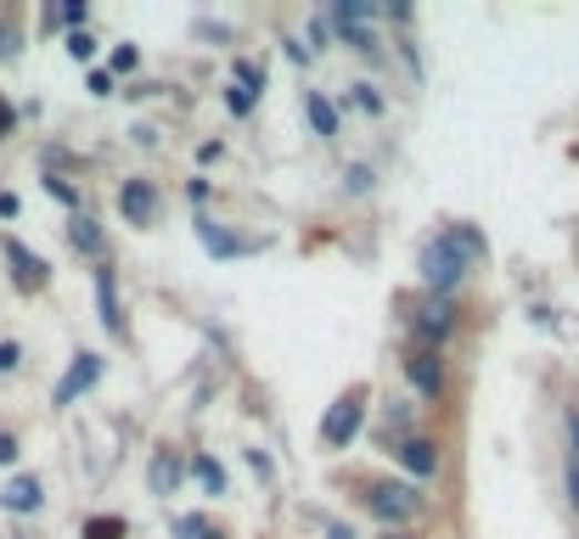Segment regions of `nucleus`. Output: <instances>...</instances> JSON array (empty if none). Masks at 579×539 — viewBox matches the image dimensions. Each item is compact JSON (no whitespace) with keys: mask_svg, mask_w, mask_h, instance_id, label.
Segmentation results:
<instances>
[{"mask_svg":"<svg viewBox=\"0 0 579 539\" xmlns=\"http://www.w3.org/2000/svg\"><path fill=\"white\" fill-rule=\"evenodd\" d=\"M568 438H573V461H579V416H568Z\"/></svg>","mask_w":579,"mask_h":539,"instance_id":"38","label":"nucleus"},{"mask_svg":"<svg viewBox=\"0 0 579 539\" xmlns=\"http://www.w3.org/2000/svg\"><path fill=\"white\" fill-rule=\"evenodd\" d=\"M45 192H51V197H57V203H68V209H73V214H79V192H73V186H68V180H62V174H45Z\"/></svg>","mask_w":579,"mask_h":539,"instance_id":"24","label":"nucleus"},{"mask_svg":"<svg viewBox=\"0 0 579 539\" xmlns=\"http://www.w3.org/2000/svg\"><path fill=\"white\" fill-rule=\"evenodd\" d=\"M130 528H124V517H91L85 522V539H124Z\"/></svg>","mask_w":579,"mask_h":539,"instance_id":"20","label":"nucleus"},{"mask_svg":"<svg viewBox=\"0 0 579 539\" xmlns=\"http://www.w3.org/2000/svg\"><path fill=\"white\" fill-rule=\"evenodd\" d=\"M12 130H18V113H12L7 102H0V135H12Z\"/></svg>","mask_w":579,"mask_h":539,"instance_id":"34","label":"nucleus"},{"mask_svg":"<svg viewBox=\"0 0 579 539\" xmlns=\"http://www.w3.org/2000/svg\"><path fill=\"white\" fill-rule=\"evenodd\" d=\"M388 539H405V533H388Z\"/></svg>","mask_w":579,"mask_h":539,"instance_id":"39","label":"nucleus"},{"mask_svg":"<svg viewBox=\"0 0 579 539\" xmlns=\"http://www.w3.org/2000/svg\"><path fill=\"white\" fill-rule=\"evenodd\" d=\"M96 309H102V326L113 337H124V309H119V276H113V264H96Z\"/></svg>","mask_w":579,"mask_h":539,"instance_id":"9","label":"nucleus"},{"mask_svg":"<svg viewBox=\"0 0 579 539\" xmlns=\"http://www.w3.org/2000/svg\"><path fill=\"white\" fill-rule=\"evenodd\" d=\"M394 456L410 478H423V484L439 478V444L434 438H405V444H394Z\"/></svg>","mask_w":579,"mask_h":539,"instance_id":"7","label":"nucleus"},{"mask_svg":"<svg viewBox=\"0 0 579 539\" xmlns=\"http://www.w3.org/2000/svg\"><path fill=\"white\" fill-rule=\"evenodd\" d=\"M417 270H423V287H428L434 298H450V293L461 287V276H467V264H461L445 242H428V247L417 253Z\"/></svg>","mask_w":579,"mask_h":539,"instance_id":"2","label":"nucleus"},{"mask_svg":"<svg viewBox=\"0 0 579 539\" xmlns=\"http://www.w3.org/2000/svg\"><path fill=\"white\" fill-rule=\"evenodd\" d=\"M568 506L579 511V461L573 456H568Z\"/></svg>","mask_w":579,"mask_h":539,"instance_id":"30","label":"nucleus"},{"mask_svg":"<svg viewBox=\"0 0 579 539\" xmlns=\"http://www.w3.org/2000/svg\"><path fill=\"white\" fill-rule=\"evenodd\" d=\"M7 264H12V276H18L23 293H40V287L51 282V264H45L40 253H29L18 236H7Z\"/></svg>","mask_w":579,"mask_h":539,"instance_id":"5","label":"nucleus"},{"mask_svg":"<svg viewBox=\"0 0 579 539\" xmlns=\"http://www.w3.org/2000/svg\"><path fill=\"white\" fill-rule=\"evenodd\" d=\"M192 478H197L203 495H214V500L225 495V467H220L214 456H192Z\"/></svg>","mask_w":579,"mask_h":539,"instance_id":"17","label":"nucleus"},{"mask_svg":"<svg viewBox=\"0 0 579 539\" xmlns=\"http://www.w3.org/2000/svg\"><path fill=\"white\" fill-rule=\"evenodd\" d=\"M12 461H18V438L0 433V467H12Z\"/></svg>","mask_w":579,"mask_h":539,"instance_id":"31","label":"nucleus"},{"mask_svg":"<svg viewBox=\"0 0 579 539\" xmlns=\"http://www.w3.org/2000/svg\"><path fill=\"white\" fill-rule=\"evenodd\" d=\"M96 377H102V354L79 348V354H73V366L62 372V383L51 388V405H57V410H68L79 394H91V388H96Z\"/></svg>","mask_w":579,"mask_h":539,"instance_id":"4","label":"nucleus"},{"mask_svg":"<svg viewBox=\"0 0 579 539\" xmlns=\"http://www.w3.org/2000/svg\"><path fill=\"white\" fill-rule=\"evenodd\" d=\"M405 377H410V388H417L423 399H439L445 394V366H439V354L434 348H417L405 359Z\"/></svg>","mask_w":579,"mask_h":539,"instance_id":"6","label":"nucleus"},{"mask_svg":"<svg viewBox=\"0 0 579 539\" xmlns=\"http://www.w3.org/2000/svg\"><path fill=\"white\" fill-rule=\"evenodd\" d=\"M355 102H360L366 113H383V96H377V84H355Z\"/></svg>","mask_w":579,"mask_h":539,"instance_id":"27","label":"nucleus"},{"mask_svg":"<svg viewBox=\"0 0 579 539\" xmlns=\"http://www.w3.org/2000/svg\"><path fill=\"white\" fill-rule=\"evenodd\" d=\"M247 467H254L260 478H271V456H265V449H247Z\"/></svg>","mask_w":579,"mask_h":539,"instance_id":"33","label":"nucleus"},{"mask_svg":"<svg viewBox=\"0 0 579 539\" xmlns=\"http://www.w3.org/2000/svg\"><path fill=\"white\" fill-rule=\"evenodd\" d=\"M366 18H372L366 0H333V23H366Z\"/></svg>","mask_w":579,"mask_h":539,"instance_id":"21","label":"nucleus"},{"mask_svg":"<svg viewBox=\"0 0 579 539\" xmlns=\"http://www.w3.org/2000/svg\"><path fill=\"white\" fill-rule=\"evenodd\" d=\"M225 108H231L236 119H247V113H254V96H247L242 84H231V90H225Z\"/></svg>","mask_w":579,"mask_h":539,"instance_id":"25","label":"nucleus"},{"mask_svg":"<svg viewBox=\"0 0 579 539\" xmlns=\"http://www.w3.org/2000/svg\"><path fill=\"white\" fill-rule=\"evenodd\" d=\"M304 113H309L315 135H338V113H333V102H326L321 90H304Z\"/></svg>","mask_w":579,"mask_h":539,"instance_id":"16","label":"nucleus"},{"mask_svg":"<svg viewBox=\"0 0 579 539\" xmlns=\"http://www.w3.org/2000/svg\"><path fill=\"white\" fill-rule=\"evenodd\" d=\"M85 18H91V12H85V0H68L62 12H45V23H51V29H57V23H73V29H85Z\"/></svg>","mask_w":579,"mask_h":539,"instance_id":"22","label":"nucleus"},{"mask_svg":"<svg viewBox=\"0 0 579 539\" xmlns=\"http://www.w3.org/2000/svg\"><path fill=\"white\" fill-rule=\"evenodd\" d=\"M12 51H18V34H12L7 23H0V57H12Z\"/></svg>","mask_w":579,"mask_h":539,"instance_id":"35","label":"nucleus"},{"mask_svg":"<svg viewBox=\"0 0 579 539\" xmlns=\"http://www.w3.org/2000/svg\"><path fill=\"white\" fill-rule=\"evenodd\" d=\"M18 359H23V348H18V343H0V377L18 372Z\"/></svg>","mask_w":579,"mask_h":539,"instance_id":"29","label":"nucleus"},{"mask_svg":"<svg viewBox=\"0 0 579 539\" xmlns=\"http://www.w3.org/2000/svg\"><path fill=\"white\" fill-rule=\"evenodd\" d=\"M372 180H377V174H372V169H366V163H355V169H349V174H344V186H349V192H355V197H360V192H372Z\"/></svg>","mask_w":579,"mask_h":539,"instance_id":"26","label":"nucleus"},{"mask_svg":"<svg viewBox=\"0 0 579 539\" xmlns=\"http://www.w3.org/2000/svg\"><path fill=\"white\" fill-rule=\"evenodd\" d=\"M146 484H152V495H158V500H170V495H175V484H181V461H175V449H170V444H163L158 456H152Z\"/></svg>","mask_w":579,"mask_h":539,"instance_id":"15","label":"nucleus"},{"mask_svg":"<svg viewBox=\"0 0 579 539\" xmlns=\"http://www.w3.org/2000/svg\"><path fill=\"white\" fill-rule=\"evenodd\" d=\"M0 506H7V511H18V517H29V511H40L45 506V489H40V478H12L7 489H0Z\"/></svg>","mask_w":579,"mask_h":539,"instance_id":"10","label":"nucleus"},{"mask_svg":"<svg viewBox=\"0 0 579 539\" xmlns=\"http://www.w3.org/2000/svg\"><path fill=\"white\" fill-rule=\"evenodd\" d=\"M68 242L85 253V258H96V264H108V242H102V231H96V220L91 214H73L68 220Z\"/></svg>","mask_w":579,"mask_h":539,"instance_id":"13","label":"nucleus"},{"mask_svg":"<svg viewBox=\"0 0 579 539\" xmlns=\"http://www.w3.org/2000/svg\"><path fill=\"white\" fill-rule=\"evenodd\" d=\"M236 84L260 102V90H265V68H260V62H247V57H236Z\"/></svg>","mask_w":579,"mask_h":539,"instance_id":"19","label":"nucleus"},{"mask_svg":"<svg viewBox=\"0 0 579 539\" xmlns=\"http://www.w3.org/2000/svg\"><path fill=\"white\" fill-rule=\"evenodd\" d=\"M366 427V388H349L338 394V405L321 416V444L326 449H349V438Z\"/></svg>","mask_w":579,"mask_h":539,"instance_id":"1","label":"nucleus"},{"mask_svg":"<svg viewBox=\"0 0 579 539\" xmlns=\"http://www.w3.org/2000/svg\"><path fill=\"white\" fill-rule=\"evenodd\" d=\"M366 506L383 522H410V517L423 511V495H417V484H372L366 489Z\"/></svg>","mask_w":579,"mask_h":539,"instance_id":"3","label":"nucleus"},{"mask_svg":"<svg viewBox=\"0 0 579 539\" xmlns=\"http://www.w3.org/2000/svg\"><path fill=\"white\" fill-rule=\"evenodd\" d=\"M68 57H73V62H91V57H96V40H91L85 29H73V34H68Z\"/></svg>","mask_w":579,"mask_h":539,"instance_id":"23","label":"nucleus"},{"mask_svg":"<svg viewBox=\"0 0 579 539\" xmlns=\"http://www.w3.org/2000/svg\"><path fill=\"white\" fill-rule=\"evenodd\" d=\"M439 242H445V247H450V253H456V258H461L467 270H473V264H478V258L489 253V247H484V231H478V225H450V231H439Z\"/></svg>","mask_w":579,"mask_h":539,"instance_id":"11","label":"nucleus"},{"mask_svg":"<svg viewBox=\"0 0 579 539\" xmlns=\"http://www.w3.org/2000/svg\"><path fill=\"white\" fill-rule=\"evenodd\" d=\"M135 62H141V51H135V45H119V51H113V73H130Z\"/></svg>","mask_w":579,"mask_h":539,"instance_id":"28","label":"nucleus"},{"mask_svg":"<svg viewBox=\"0 0 579 539\" xmlns=\"http://www.w3.org/2000/svg\"><path fill=\"white\" fill-rule=\"evenodd\" d=\"M91 96H113V73H102V68L91 73Z\"/></svg>","mask_w":579,"mask_h":539,"instance_id":"32","label":"nucleus"},{"mask_svg":"<svg viewBox=\"0 0 579 539\" xmlns=\"http://www.w3.org/2000/svg\"><path fill=\"white\" fill-rule=\"evenodd\" d=\"M197 242H203V247H209L214 258H236V253H247V247H254V242H242V236H231L225 225H214L209 214L197 220Z\"/></svg>","mask_w":579,"mask_h":539,"instance_id":"14","label":"nucleus"},{"mask_svg":"<svg viewBox=\"0 0 579 539\" xmlns=\"http://www.w3.org/2000/svg\"><path fill=\"white\" fill-rule=\"evenodd\" d=\"M119 214L130 225H152V214H158V186L152 180H124L119 186Z\"/></svg>","mask_w":579,"mask_h":539,"instance_id":"8","label":"nucleus"},{"mask_svg":"<svg viewBox=\"0 0 579 539\" xmlns=\"http://www.w3.org/2000/svg\"><path fill=\"white\" fill-rule=\"evenodd\" d=\"M326 539H355V528H344V522H333V528H326Z\"/></svg>","mask_w":579,"mask_h":539,"instance_id":"37","label":"nucleus"},{"mask_svg":"<svg viewBox=\"0 0 579 539\" xmlns=\"http://www.w3.org/2000/svg\"><path fill=\"white\" fill-rule=\"evenodd\" d=\"M0 220H18V197L12 192H0Z\"/></svg>","mask_w":579,"mask_h":539,"instance_id":"36","label":"nucleus"},{"mask_svg":"<svg viewBox=\"0 0 579 539\" xmlns=\"http://www.w3.org/2000/svg\"><path fill=\"white\" fill-rule=\"evenodd\" d=\"M417 332H423L428 343H445V337L456 332V309H450V298H428L423 315H417Z\"/></svg>","mask_w":579,"mask_h":539,"instance_id":"12","label":"nucleus"},{"mask_svg":"<svg viewBox=\"0 0 579 539\" xmlns=\"http://www.w3.org/2000/svg\"><path fill=\"white\" fill-rule=\"evenodd\" d=\"M338 34H344V45H355L360 57H377L383 45H377V34L366 29V23H338Z\"/></svg>","mask_w":579,"mask_h":539,"instance_id":"18","label":"nucleus"}]
</instances>
